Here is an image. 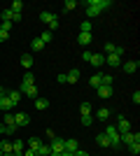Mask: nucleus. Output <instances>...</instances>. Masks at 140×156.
<instances>
[{"label":"nucleus","mask_w":140,"mask_h":156,"mask_svg":"<svg viewBox=\"0 0 140 156\" xmlns=\"http://www.w3.org/2000/svg\"><path fill=\"white\" fill-rule=\"evenodd\" d=\"M110 5H112L110 0H87V16L93 19V16H98L103 9H107Z\"/></svg>","instance_id":"1"},{"label":"nucleus","mask_w":140,"mask_h":156,"mask_svg":"<svg viewBox=\"0 0 140 156\" xmlns=\"http://www.w3.org/2000/svg\"><path fill=\"white\" fill-rule=\"evenodd\" d=\"M105 135H107V140H110V147H119V144H121V135L117 133L114 126H107V128H105Z\"/></svg>","instance_id":"2"},{"label":"nucleus","mask_w":140,"mask_h":156,"mask_svg":"<svg viewBox=\"0 0 140 156\" xmlns=\"http://www.w3.org/2000/svg\"><path fill=\"white\" fill-rule=\"evenodd\" d=\"M114 128H117V133H119V135H124V133H128V130H131V121H128V119H124V117H117V126H114Z\"/></svg>","instance_id":"3"},{"label":"nucleus","mask_w":140,"mask_h":156,"mask_svg":"<svg viewBox=\"0 0 140 156\" xmlns=\"http://www.w3.org/2000/svg\"><path fill=\"white\" fill-rule=\"evenodd\" d=\"M31 124V117H28L26 112H19V114H14V126L16 128H23V126Z\"/></svg>","instance_id":"4"},{"label":"nucleus","mask_w":140,"mask_h":156,"mask_svg":"<svg viewBox=\"0 0 140 156\" xmlns=\"http://www.w3.org/2000/svg\"><path fill=\"white\" fill-rule=\"evenodd\" d=\"M49 149H52L54 154H61V151L66 149V140H63V137H54L52 144H49Z\"/></svg>","instance_id":"5"},{"label":"nucleus","mask_w":140,"mask_h":156,"mask_svg":"<svg viewBox=\"0 0 140 156\" xmlns=\"http://www.w3.org/2000/svg\"><path fill=\"white\" fill-rule=\"evenodd\" d=\"M21 96H26V98H38V86L35 84H31V86H26V84H21Z\"/></svg>","instance_id":"6"},{"label":"nucleus","mask_w":140,"mask_h":156,"mask_svg":"<svg viewBox=\"0 0 140 156\" xmlns=\"http://www.w3.org/2000/svg\"><path fill=\"white\" fill-rule=\"evenodd\" d=\"M121 142L124 144H133V142H140V133H133V130H128L121 135Z\"/></svg>","instance_id":"7"},{"label":"nucleus","mask_w":140,"mask_h":156,"mask_svg":"<svg viewBox=\"0 0 140 156\" xmlns=\"http://www.w3.org/2000/svg\"><path fill=\"white\" fill-rule=\"evenodd\" d=\"M89 63H91L93 68H100V65H105V54H100V51L91 54V61H89Z\"/></svg>","instance_id":"8"},{"label":"nucleus","mask_w":140,"mask_h":156,"mask_svg":"<svg viewBox=\"0 0 140 156\" xmlns=\"http://www.w3.org/2000/svg\"><path fill=\"white\" fill-rule=\"evenodd\" d=\"M121 68H124L126 75H133V72L140 68V63H138V61H126V63H121Z\"/></svg>","instance_id":"9"},{"label":"nucleus","mask_w":140,"mask_h":156,"mask_svg":"<svg viewBox=\"0 0 140 156\" xmlns=\"http://www.w3.org/2000/svg\"><path fill=\"white\" fill-rule=\"evenodd\" d=\"M5 93H7V98L12 100V107H14V105H19L21 100H23V96H21V91H19V89H16V91H5Z\"/></svg>","instance_id":"10"},{"label":"nucleus","mask_w":140,"mask_h":156,"mask_svg":"<svg viewBox=\"0 0 140 156\" xmlns=\"http://www.w3.org/2000/svg\"><path fill=\"white\" fill-rule=\"evenodd\" d=\"M105 65H112V68L121 65V56H117V54H107V56H105Z\"/></svg>","instance_id":"11"},{"label":"nucleus","mask_w":140,"mask_h":156,"mask_svg":"<svg viewBox=\"0 0 140 156\" xmlns=\"http://www.w3.org/2000/svg\"><path fill=\"white\" fill-rule=\"evenodd\" d=\"M12 110V100L7 98V93H2L0 96V112H9Z\"/></svg>","instance_id":"12"},{"label":"nucleus","mask_w":140,"mask_h":156,"mask_svg":"<svg viewBox=\"0 0 140 156\" xmlns=\"http://www.w3.org/2000/svg\"><path fill=\"white\" fill-rule=\"evenodd\" d=\"M89 84H91L93 89H98V86L103 84V72H96V75H91V79H89Z\"/></svg>","instance_id":"13"},{"label":"nucleus","mask_w":140,"mask_h":156,"mask_svg":"<svg viewBox=\"0 0 140 156\" xmlns=\"http://www.w3.org/2000/svg\"><path fill=\"white\" fill-rule=\"evenodd\" d=\"M96 91H98V96H100V98H110V96H112V86H105V84H100L98 89H96Z\"/></svg>","instance_id":"14"},{"label":"nucleus","mask_w":140,"mask_h":156,"mask_svg":"<svg viewBox=\"0 0 140 156\" xmlns=\"http://www.w3.org/2000/svg\"><path fill=\"white\" fill-rule=\"evenodd\" d=\"M42 144H45V142H42L40 137H31V140H28V149L38 151V149H40V147H42Z\"/></svg>","instance_id":"15"},{"label":"nucleus","mask_w":140,"mask_h":156,"mask_svg":"<svg viewBox=\"0 0 140 156\" xmlns=\"http://www.w3.org/2000/svg\"><path fill=\"white\" fill-rule=\"evenodd\" d=\"M35 107H38V110H47V107H49V100H47V98H42V96H38L35 98Z\"/></svg>","instance_id":"16"},{"label":"nucleus","mask_w":140,"mask_h":156,"mask_svg":"<svg viewBox=\"0 0 140 156\" xmlns=\"http://www.w3.org/2000/svg\"><path fill=\"white\" fill-rule=\"evenodd\" d=\"M66 77H68V84H75V82H80V70L75 68V70H70V72H68Z\"/></svg>","instance_id":"17"},{"label":"nucleus","mask_w":140,"mask_h":156,"mask_svg":"<svg viewBox=\"0 0 140 156\" xmlns=\"http://www.w3.org/2000/svg\"><path fill=\"white\" fill-rule=\"evenodd\" d=\"M21 65H23L26 70H31V68H33V56H31V54H23V56H21Z\"/></svg>","instance_id":"18"},{"label":"nucleus","mask_w":140,"mask_h":156,"mask_svg":"<svg viewBox=\"0 0 140 156\" xmlns=\"http://www.w3.org/2000/svg\"><path fill=\"white\" fill-rule=\"evenodd\" d=\"M0 19H2V21H9V23H14V14H12V9H9V7H5V9H2V14H0Z\"/></svg>","instance_id":"19"},{"label":"nucleus","mask_w":140,"mask_h":156,"mask_svg":"<svg viewBox=\"0 0 140 156\" xmlns=\"http://www.w3.org/2000/svg\"><path fill=\"white\" fill-rule=\"evenodd\" d=\"M96 144H98V147H110V140H107V135H105V133L96 135Z\"/></svg>","instance_id":"20"},{"label":"nucleus","mask_w":140,"mask_h":156,"mask_svg":"<svg viewBox=\"0 0 140 156\" xmlns=\"http://www.w3.org/2000/svg\"><path fill=\"white\" fill-rule=\"evenodd\" d=\"M77 42H80V44H91V33H80V35H77Z\"/></svg>","instance_id":"21"},{"label":"nucleus","mask_w":140,"mask_h":156,"mask_svg":"<svg viewBox=\"0 0 140 156\" xmlns=\"http://www.w3.org/2000/svg\"><path fill=\"white\" fill-rule=\"evenodd\" d=\"M9 9H12V14H21V9H23V2H21V0H14L12 5H9Z\"/></svg>","instance_id":"22"},{"label":"nucleus","mask_w":140,"mask_h":156,"mask_svg":"<svg viewBox=\"0 0 140 156\" xmlns=\"http://www.w3.org/2000/svg\"><path fill=\"white\" fill-rule=\"evenodd\" d=\"M77 149H80V144H77V140H66V151H73V154H75Z\"/></svg>","instance_id":"23"},{"label":"nucleus","mask_w":140,"mask_h":156,"mask_svg":"<svg viewBox=\"0 0 140 156\" xmlns=\"http://www.w3.org/2000/svg\"><path fill=\"white\" fill-rule=\"evenodd\" d=\"M31 49H33V51H42V49H45V44H42V40H40V37H35L33 42H31Z\"/></svg>","instance_id":"24"},{"label":"nucleus","mask_w":140,"mask_h":156,"mask_svg":"<svg viewBox=\"0 0 140 156\" xmlns=\"http://www.w3.org/2000/svg\"><path fill=\"white\" fill-rule=\"evenodd\" d=\"M54 16H56V14H52V12H42V14H40V21H42V23H47V26H49Z\"/></svg>","instance_id":"25"},{"label":"nucleus","mask_w":140,"mask_h":156,"mask_svg":"<svg viewBox=\"0 0 140 156\" xmlns=\"http://www.w3.org/2000/svg\"><path fill=\"white\" fill-rule=\"evenodd\" d=\"M107 117H110V110H107V107H100L98 114H96V119H98V121H105Z\"/></svg>","instance_id":"26"},{"label":"nucleus","mask_w":140,"mask_h":156,"mask_svg":"<svg viewBox=\"0 0 140 156\" xmlns=\"http://www.w3.org/2000/svg\"><path fill=\"white\" fill-rule=\"evenodd\" d=\"M93 30V26H91V21H82V23H80V33H91Z\"/></svg>","instance_id":"27"},{"label":"nucleus","mask_w":140,"mask_h":156,"mask_svg":"<svg viewBox=\"0 0 140 156\" xmlns=\"http://www.w3.org/2000/svg\"><path fill=\"white\" fill-rule=\"evenodd\" d=\"M23 84H26V86H31V84H35V75H33V72H31V70H28V72H26V75H23Z\"/></svg>","instance_id":"28"},{"label":"nucleus","mask_w":140,"mask_h":156,"mask_svg":"<svg viewBox=\"0 0 140 156\" xmlns=\"http://www.w3.org/2000/svg\"><path fill=\"white\" fill-rule=\"evenodd\" d=\"M114 49H117V44H112V42H105V44H103V54H114Z\"/></svg>","instance_id":"29"},{"label":"nucleus","mask_w":140,"mask_h":156,"mask_svg":"<svg viewBox=\"0 0 140 156\" xmlns=\"http://www.w3.org/2000/svg\"><path fill=\"white\" fill-rule=\"evenodd\" d=\"M75 7H77V2H75V0H66V2H63V12H73Z\"/></svg>","instance_id":"30"},{"label":"nucleus","mask_w":140,"mask_h":156,"mask_svg":"<svg viewBox=\"0 0 140 156\" xmlns=\"http://www.w3.org/2000/svg\"><path fill=\"white\" fill-rule=\"evenodd\" d=\"M0 151H2V154H9V151H12V142L2 140V142H0Z\"/></svg>","instance_id":"31"},{"label":"nucleus","mask_w":140,"mask_h":156,"mask_svg":"<svg viewBox=\"0 0 140 156\" xmlns=\"http://www.w3.org/2000/svg\"><path fill=\"white\" fill-rule=\"evenodd\" d=\"M49 154H52V149H49V147H47V144H42L40 149L35 151V156H49Z\"/></svg>","instance_id":"32"},{"label":"nucleus","mask_w":140,"mask_h":156,"mask_svg":"<svg viewBox=\"0 0 140 156\" xmlns=\"http://www.w3.org/2000/svg\"><path fill=\"white\" fill-rule=\"evenodd\" d=\"M2 124H5V126L14 124V114H12V112H5V119H2Z\"/></svg>","instance_id":"33"},{"label":"nucleus","mask_w":140,"mask_h":156,"mask_svg":"<svg viewBox=\"0 0 140 156\" xmlns=\"http://www.w3.org/2000/svg\"><path fill=\"white\" fill-rule=\"evenodd\" d=\"M80 112H82V114H91V103H82L80 105Z\"/></svg>","instance_id":"34"},{"label":"nucleus","mask_w":140,"mask_h":156,"mask_svg":"<svg viewBox=\"0 0 140 156\" xmlns=\"http://www.w3.org/2000/svg\"><path fill=\"white\" fill-rule=\"evenodd\" d=\"M91 124H93L91 114H82V126H91Z\"/></svg>","instance_id":"35"},{"label":"nucleus","mask_w":140,"mask_h":156,"mask_svg":"<svg viewBox=\"0 0 140 156\" xmlns=\"http://www.w3.org/2000/svg\"><path fill=\"white\" fill-rule=\"evenodd\" d=\"M40 40H42V44H47V42H52V33H49V30H45V33L40 35Z\"/></svg>","instance_id":"36"},{"label":"nucleus","mask_w":140,"mask_h":156,"mask_svg":"<svg viewBox=\"0 0 140 156\" xmlns=\"http://www.w3.org/2000/svg\"><path fill=\"white\" fill-rule=\"evenodd\" d=\"M128 149H131V154L138 156L140 154V142H133V144H128Z\"/></svg>","instance_id":"37"},{"label":"nucleus","mask_w":140,"mask_h":156,"mask_svg":"<svg viewBox=\"0 0 140 156\" xmlns=\"http://www.w3.org/2000/svg\"><path fill=\"white\" fill-rule=\"evenodd\" d=\"M112 82H114L112 75H103V84H105V86H112Z\"/></svg>","instance_id":"38"},{"label":"nucleus","mask_w":140,"mask_h":156,"mask_svg":"<svg viewBox=\"0 0 140 156\" xmlns=\"http://www.w3.org/2000/svg\"><path fill=\"white\" fill-rule=\"evenodd\" d=\"M14 133H16V126H14V124L5 126V135H14Z\"/></svg>","instance_id":"39"},{"label":"nucleus","mask_w":140,"mask_h":156,"mask_svg":"<svg viewBox=\"0 0 140 156\" xmlns=\"http://www.w3.org/2000/svg\"><path fill=\"white\" fill-rule=\"evenodd\" d=\"M56 28H59V16H54V19H52V23H49V33L56 30Z\"/></svg>","instance_id":"40"},{"label":"nucleus","mask_w":140,"mask_h":156,"mask_svg":"<svg viewBox=\"0 0 140 156\" xmlns=\"http://www.w3.org/2000/svg\"><path fill=\"white\" fill-rule=\"evenodd\" d=\"M12 26H14V23H9V21H2V26H0V30H7V33H9V30H12Z\"/></svg>","instance_id":"41"},{"label":"nucleus","mask_w":140,"mask_h":156,"mask_svg":"<svg viewBox=\"0 0 140 156\" xmlns=\"http://www.w3.org/2000/svg\"><path fill=\"white\" fill-rule=\"evenodd\" d=\"M7 40H9V33H7V30H0V42H7Z\"/></svg>","instance_id":"42"},{"label":"nucleus","mask_w":140,"mask_h":156,"mask_svg":"<svg viewBox=\"0 0 140 156\" xmlns=\"http://www.w3.org/2000/svg\"><path fill=\"white\" fill-rule=\"evenodd\" d=\"M133 103H135V105L140 103V91H133Z\"/></svg>","instance_id":"43"},{"label":"nucleus","mask_w":140,"mask_h":156,"mask_svg":"<svg viewBox=\"0 0 140 156\" xmlns=\"http://www.w3.org/2000/svg\"><path fill=\"white\" fill-rule=\"evenodd\" d=\"M59 82H61V84H68V77H66V75H63V72H61V75H59Z\"/></svg>","instance_id":"44"},{"label":"nucleus","mask_w":140,"mask_h":156,"mask_svg":"<svg viewBox=\"0 0 140 156\" xmlns=\"http://www.w3.org/2000/svg\"><path fill=\"white\" fill-rule=\"evenodd\" d=\"M23 156H35V151L33 149H26V151H23Z\"/></svg>","instance_id":"45"},{"label":"nucleus","mask_w":140,"mask_h":156,"mask_svg":"<svg viewBox=\"0 0 140 156\" xmlns=\"http://www.w3.org/2000/svg\"><path fill=\"white\" fill-rule=\"evenodd\" d=\"M61 156H73V151H66V149H63V151H61Z\"/></svg>","instance_id":"46"},{"label":"nucleus","mask_w":140,"mask_h":156,"mask_svg":"<svg viewBox=\"0 0 140 156\" xmlns=\"http://www.w3.org/2000/svg\"><path fill=\"white\" fill-rule=\"evenodd\" d=\"M2 156H14V154H12V151H9V154H2Z\"/></svg>","instance_id":"47"},{"label":"nucleus","mask_w":140,"mask_h":156,"mask_svg":"<svg viewBox=\"0 0 140 156\" xmlns=\"http://www.w3.org/2000/svg\"><path fill=\"white\" fill-rule=\"evenodd\" d=\"M49 156H61V154H54V151H52V154H49Z\"/></svg>","instance_id":"48"},{"label":"nucleus","mask_w":140,"mask_h":156,"mask_svg":"<svg viewBox=\"0 0 140 156\" xmlns=\"http://www.w3.org/2000/svg\"><path fill=\"white\" fill-rule=\"evenodd\" d=\"M2 93H5V91H2V86H0V96H2Z\"/></svg>","instance_id":"49"},{"label":"nucleus","mask_w":140,"mask_h":156,"mask_svg":"<svg viewBox=\"0 0 140 156\" xmlns=\"http://www.w3.org/2000/svg\"><path fill=\"white\" fill-rule=\"evenodd\" d=\"M0 156H2V151H0Z\"/></svg>","instance_id":"50"}]
</instances>
